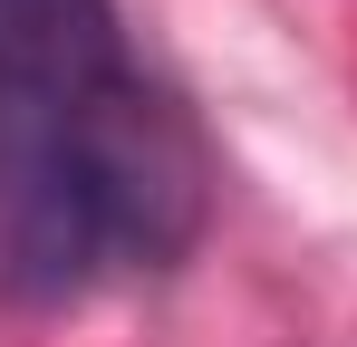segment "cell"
I'll return each mask as SVG.
<instances>
[{
	"mask_svg": "<svg viewBox=\"0 0 357 347\" xmlns=\"http://www.w3.org/2000/svg\"><path fill=\"white\" fill-rule=\"evenodd\" d=\"M126 68L107 0H0V125L68 107Z\"/></svg>",
	"mask_w": 357,
	"mask_h": 347,
	"instance_id": "cell-2",
	"label": "cell"
},
{
	"mask_svg": "<svg viewBox=\"0 0 357 347\" xmlns=\"http://www.w3.org/2000/svg\"><path fill=\"white\" fill-rule=\"evenodd\" d=\"M203 213L213 155L193 116L135 68L0 125V280L20 299L155 280L203 241Z\"/></svg>",
	"mask_w": 357,
	"mask_h": 347,
	"instance_id": "cell-1",
	"label": "cell"
}]
</instances>
